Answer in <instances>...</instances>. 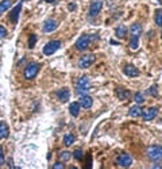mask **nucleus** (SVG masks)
I'll use <instances>...</instances> for the list:
<instances>
[{"mask_svg": "<svg viewBox=\"0 0 162 169\" xmlns=\"http://www.w3.org/2000/svg\"><path fill=\"white\" fill-rule=\"evenodd\" d=\"M91 41H92V37L91 35H88V34H84V35H81L79 39L76 41V49L79 52H85L87 49L89 47V45H91Z\"/></svg>", "mask_w": 162, "mask_h": 169, "instance_id": "nucleus-4", "label": "nucleus"}, {"mask_svg": "<svg viewBox=\"0 0 162 169\" xmlns=\"http://www.w3.org/2000/svg\"><path fill=\"white\" fill-rule=\"evenodd\" d=\"M36 41H38V37H36L35 34H30V37H28V49H34Z\"/></svg>", "mask_w": 162, "mask_h": 169, "instance_id": "nucleus-24", "label": "nucleus"}, {"mask_svg": "<svg viewBox=\"0 0 162 169\" xmlns=\"http://www.w3.org/2000/svg\"><path fill=\"white\" fill-rule=\"evenodd\" d=\"M95 61H96V57H95V54H85V56H83L80 58V61H79V67L81 68V69H88L89 67H92L93 64H95Z\"/></svg>", "mask_w": 162, "mask_h": 169, "instance_id": "nucleus-5", "label": "nucleus"}, {"mask_svg": "<svg viewBox=\"0 0 162 169\" xmlns=\"http://www.w3.org/2000/svg\"><path fill=\"white\" fill-rule=\"evenodd\" d=\"M80 104H81V107H84V108H91L92 104H93V99L91 96H88L87 93L81 95L80 96Z\"/></svg>", "mask_w": 162, "mask_h": 169, "instance_id": "nucleus-14", "label": "nucleus"}, {"mask_svg": "<svg viewBox=\"0 0 162 169\" xmlns=\"http://www.w3.org/2000/svg\"><path fill=\"white\" fill-rule=\"evenodd\" d=\"M115 34H116V37L119 39L124 38L126 34H127V27H126L124 24H119V26L116 27V30H115Z\"/></svg>", "mask_w": 162, "mask_h": 169, "instance_id": "nucleus-20", "label": "nucleus"}, {"mask_svg": "<svg viewBox=\"0 0 162 169\" xmlns=\"http://www.w3.org/2000/svg\"><path fill=\"white\" fill-rule=\"evenodd\" d=\"M143 102H145V96H143V93L136 92V93H135V103H136V104H142Z\"/></svg>", "mask_w": 162, "mask_h": 169, "instance_id": "nucleus-27", "label": "nucleus"}, {"mask_svg": "<svg viewBox=\"0 0 162 169\" xmlns=\"http://www.w3.org/2000/svg\"><path fill=\"white\" fill-rule=\"evenodd\" d=\"M109 43H111V45H117V43H119V42H116V41L111 39V41H109Z\"/></svg>", "mask_w": 162, "mask_h": 169, "instance_id": "nucleus-36", "label": "nucleus"}, {"mask_svg": "<svg viewBox=\"0 0 162 169\" xmlns=\"http://www.w3.org/2000/svg\"><path fill=\"white\" fill-rule=\"evenodd\" d=\"M142 34V26L139 23H134L130 27V35L131 37H139Z\"/></svg>", "mask_w": 162, "mask_h": 169, "instance_id": "nucleus-19", "label": "nucleus"}, {"mask_svg": "<svg viewBox=\"0 0 162 169\" xmlns=\"http://www.w3.org/2000/svg\"><path fill=\"white\" fill-rule=\"evenodd\" d=\"M74 141H76L74 134H66V135L64 137V145H65V146L73 145V143H74Z\"/></svg>", "mask_w": 162, "mask_h": 169, "instance_id": "nucleus-21", "label": "nucleus"}, {"mask_svg": "<svg viewBox=\"0 0 162 169\" xmlns=\"http://www.w3.org/2000/svg\"><path fill=\"white\" fill-rule=\"evenodd\" d=\"M20 10H22V3H18L16 4V7L14 8V10L11 11L10 14V20L14 24L18 23V19H19V14H20Z\"/></svg>", "mask_w": 162, "mask_h": 169, "instance_id": "nucleus-12", "label": "nucleus"}, {"mask_svg": "<svg viewBox=\"0 0 162 169\" xmlns=\"http://www.w3.org/2000/svg\"><path fill=\"white\" fill-rule=\"evenodd\" d=\"M43 2H46V3H53L54 0H43Z\"/></svg>", "mask_w": 162, "mask_h": 169, "instance_id": "nucleus-38", "label": "nucleus"}, {"mask_svg": "<svg viewBox=\"0 0 162 169\" xmlns=\"http://www.w3.org/2000/svg\"><path fill=\"white\" fill-rule=\"evenodd\" d=\"M123 73L127 77H136L139 76V69L135 68L134 65H126L123 68Z\"/></svg>", "mask_w": 162, "mask_h": 169, "instance_id": "nucleus-11", "label": "nucleus"}, {"mask_svg": "<svg viewBox=\"0 0 162 169\" xmlns=\"http://www.w3.org/2000/svg\"><path fill=\"white\" fill-rule=\"evenodd\" d=\"M116 95H117V97H119V100H128L130 97H131V92H130L128 89H126V88H117L116 89Z\"/></svg>", "mask_w": 162, "mask_h": 169, "instance_id": "nucleus-16", "label": "nucleus"}, {"mask_svg": "<svg viewBox=\"0 0 162 169\" xmlns=\"http://www.w3.org/2000/svg\"><path fill=\"white\" fill-rule=\"evenodd\" d=\"M101 8H103V2H101V0L93 2L91 8H89V18H96V16L100 14Z\"/></svg>", "mask_w": 162, "mask_h": 169, "instance_id": "nucleus-8", "label": "nucleus"}, {"mask_svg": "<svg viewBox=\"0 0 162 169\" xmlns=\"http://www.w3.org/2000/svg\"><path fill=\"white\" fill-rule=\"evenodd\" d=\"M6 37H7V30H6V27L0 24V39H2V38H6Z\"/></svg>", "mask_w": 162, "mask_h": 169, "instance_id": "nucleus-31", "label": "nucleus"}, {"mask_svg": "<svg viewBox=\"0 0 162 169\" xmlns=\"http://www.w3.org/2000/svg\"><path fill=\"white\" fill-rule=\"evenodd\" d=\"M69 10H70V11H74L76 10V4H69Z\"/></svg>", "mask_w": 162, "mask_h": 169, "instance_id": "nucleus-34", "label": "nucleus"}, {"mask_svg": "<svg viewBox=\"0 0 162 169\" xmlns=\"http://www.w3.org/2000/svg\"><path fill=\"white\" fill-rule=\"evenodd\" d=\"M39 68H40V65L38 62L27 64L26 68H24V71H23V77L26 80H34L36 77V75H38V72H39Z\"/></svg>", "mask_w": 162, "mask_h": 169, "instance_id": "nucleus-2", "label": "nucleus"}, {"mask_svg": "<svg viewBox=\"0 0 162 169\" xmlns=\"http://www.w3.org/2000/svg\"><path fill=\"white\" fill-rule=\"evenodd\" d=\"M155 23L160 27H162V10H157L155 11Z\"/></svg>", "mask_w": 162, "mask_h": 169, "instance_id": "nucleus-26", "label": "nucleus"}, {"mask_svg": "<svg viewBox=\"0 0 162 169\" xmlns=\"http://www.w3.org/2000/svg\"><path fill=\"white\" fill-rule=\"evenodd\" d=\"M128 46H130V49H132V50H136V49L139 47V37H131Z\"/></svg>", "mask_w": 162, "mask_h": 169, "instance_id": "nucleus-22", "label": "nucleus"}, {"mask_svg": "<svg viewBox=\"0 0 162 169\" xmlns=\"http://www.w3.org/2000/svg\"><path fill=\"white\" fill-rule=\"evenodd\" d=\"M149 93L151 95V96H157V93H158V87H157V85H151V87H150V89H149Z\"/></svg>", "mask_w": 162, "mask_h": 169, "instance_id": "nucleus-29", "label": "nucleus"}, {"mask_svg": "<svg viewBox=\"0 0 162 169\" xmlns=\"http://www.w3.org/2000/svg\"><path fill=\"white\" fill-rule=\"evenodd\" d=\"M142 112H143V110L139 107V104H135V106H132V107H130V110H128V115L131 118H138V117H141Z\"/></svg>", "mask_w": 162, "mask_h": 169, "instance_id": "nucleus-18", "label": "nucleus"}, {"mask_svg": "<svg viewBox=\"0 0 162 169\" xmlns=\"http://www.w3.org/2000/svg\"><path fill=\"white\" fill-rule=\"evenodd\" d=\"M60 47H61L60 41H50V42H47L43 46V54L45 56H51V54H54Z\"/></svg>", "mask_w": 162, "mask_h": 169, "instance_id": "nucleus-6", "label": "nucleus"}, {"mask_svg": "<svg viewBox=\"0 0 162 169\" xmlns=\"http://www.w3.org/2000/svg\"><path fill=\"white\" fill-rule=\"evenodd\" d=\"M64 164L62 162H55L54 165H53V169H64Z\"/></svg>", "mask_w": 162, "mask_h": 169, "instance_id": "nucleus-33", "label": "nucleus"}, {"mask_svg": "<svg viewBox=\"0 0 162 169\" xmlns=\"http://www.w3.org/2000/svg\"><path fill=\"white\" fill-rule=\"evenodd\" d=\"M60 160L61 161H68V160H70V153H69V152H62V153L60 154Z\"/></svg>", "mask_w": 162, "mask_h": 169, "instance_id": "nucleus-28", "label": "nucleus"}, {"mask_svg": "<svg viewBox=\"0 0 162 169\" xmlns=\"http://www.w3.org/2000/svg\"><path fill=\"white\" fill-rule=\"evenodd\" d=\"M91 87H92L91 80H89L87 76H83V77H80V79L76 81L74 88H76V92L79 95H85V93L89 92Z\"/></svg>", "mask_w": 162, "mask_h": 169, "instance_id": "nucleus-1", "label": "nucleus"}, {"mask_svg": "<svg viewBox=\"0 0 162 169\" xmlns=\"http://www.w3.org/2000/svg\"><path fill=\"white\" fill-rule=\"evenodd\" d=\"M147 157L151 161H162V146L161 145H151L146 150Z\"/></svg>", "mask_w": 162, "mask_h": 169, "instance_id": "nucleus-3", "label": "nucleus"}, {"mask_svg": "<svg viewBox=\"0 0 162 169\" xmlns=\"http://www.w3.org/2000/svg\"><path fill=\"white\" fill-rule=\"evenodd\" d=\"M8 167H10V168H14V164H12V160H8Z\"/></svg>", "mask_w": 162, "mask_h": 169, "instance_id": "nucleus-35", "label": "nucleus"}, {"mask_svg": "<svg viewBox=\"0 0 162 169\" xmlns=\"http://www.w3.org/2000/svg\"><path fill=\"white\" fill-rule=\"evenodd\" d=\"M57 28H58V22L54 19H47L46 22L43 23L42 30H43V32H53V31H55Z\"/></svg>", "mask_w": 162, "mask_h": 169, "instance_id": "nucleus-9", "label": "nucleus"}, {"mask_svg": "<svg viewBox=\"0 0 162 169\" xmlns=\"http://www.w3.org/2000/svg\"><path fill=\"white\" fill-rule=\"evenodd\" d=\"M157 114H158L157 107H150V108H147V110H143L142 118H143V121H153V119L157 117Z\"/></svg>", "mask_w": 162, "mask_h": 169, "instance_id": "nucleus-10", "label": "nucleus"}, {"mask_svg": "<svg viewBox=\"0 0 162 169\" xmlns=\"http://www.w3.org/2000/svg\"><path fill=\"white\" fill-rule=\"evenodd\" d=\"M116 164L120 168H130V167H131V164H132V158H131V156H130V154L123 153V154H120L119 157L116 158Z\"/></svg>", "mask_w": 162, "mask_h": 169, "instance_id": "nucleus-7", "label": "nucleus"}, {"mask_svg": "<svg viewBox=\"0 0 162 169\" xmlns=\"http://www.w3.org/2000/svg\"><path fill=\"white\" fill-rule=\"evenodd\" d=\"M10 135V127L4 121L0 122V139H7Z\"/></svg>", "mask_w": 162, "mask_h": 169, "instance_id": "nucleus-17", "label": "nucleus"}, {"mask_svg": "<svg viewBox=\"0 0 162 169\" xmlns=\"http://www.w3.org/2000/svg\"><path fill=\"white\" fill-rule=\"evenodd\" d=\"M91 161H92V156L88 154V156H87V162H85V167H87V168H91Z\"/></svg>", "mask_w": 162, "mask_h": 169, "instance_id": "nucleus-32", "label": "nucleus"}, {"mask_svg": "<svg viewBox=\"0 0 162 169\" xmlns=\"http://www.w3.org/2000/svg\"><path fill=\"white\" fill-rule=\"evenodd\" d=\"M11 6H12L11 0H3V2L0 3V12H6L7 10H10Z\"/></svg>", "mask_w": 162, "mask_h": 169, "instance_id": "nucleus-23", "label": "nucleus"}, {"mask_svg": "<svg viewBox=\"0 0 162 169\" xmlns=\"http://www.w3.org/2000/svg\"><path fill=\"white\" fill-rule=\"evenodd\" d=\"M4 161H6V156H4V150H3V147L0 146V167L4 164Z\"/></svg>", "mask_w": 162, "mask_h": 169, "instance_id": "nucleus-30", "label": "nucleus"}, {"mask_svg": "<svg viewBox=\"0 0 162 169\" xmlns=\"http://www.w3.org/2000/svg\"><path fill=\"white\" fill-rule=\"evenodd\" d=\"M73 157H74L77 161H81V160L84 158V153H83V150L81 149H76L74 152H73Z\"/></svg>", "mask_w": 162, "mask_h": 169, "instance_id": "nucleus-25", "label": "nucleus"}, {"mask_svg": "<svg viewBox=\"0 0 162 169\" xmlns=\"http://www.w3.org/2000/svg\"><path fill=\"white\" fill-rule=\"evenodd\" d=\"M57 97H58V100H61L62 103H66L69 99H70V91L68 88H61L58 92H57Z\"/></svg>", "mask_w": 162, "mask_h": 169, "instance_id": "nucleus-13", "label": "nucleus"}, {"mask_svg": "<svg viewBox=\"0 0 162 169\" xmlns=\"http://www.w3.org/2000/svg\"><path fill=\"white\" fill-rule=\"evenodd\" d=\"M151 168H162L161 165H157V164H154V165H151Z\"/></svg>", "mask_w": 162, "mask_h": 169, "instance_id": "nucleus-37", "label": "nucleus"}, {"mask_svg": "<svg viewBox=\"0 0 162 169\" xmlns=\"http://www.w3.org/2000/svg\"><path fill=\"white\" fill-rule=\"evenodd\" d=\"M80 111H81V104H80V102L70 103V106H69V112H70L72 117L77 118V117L80 115Z\"/></svg>", "mask_w": 162, "mask_h": 169, "instance_id": "nucleus-15", "label": "nucleus"}]
</instances>
